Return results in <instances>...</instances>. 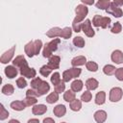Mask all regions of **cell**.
<instances>
[{
  "label": "cell",
  "mask_w": 123,
  "mask_h": 123,
  "mask_svg": "<svg viewBox=\"0 0 123 123\" xmlns=\"http://www.w3.org/2000/svg\"><path fill=\"white\" fill-rule=\"evenodd\" d=\"M49 90H50V85H49L46 81H43V82L41 83V85L38 86V88L37 89V92L38 93L39 96H41V95L46 94Z\"/></svg>",
  "instance_id": "22"
},
{
  "label": "cell",
  "mask_w": 123,
  "mask_h": 123,
  "mask_svg": "<svg viewBox=\"0 0 123 123\" xmlns=\"http://www.w3.org/2000/svg\"><path fill=\"white\" fill-rule=\"evenodd\" d=\"M1 91H2L3 94L9 96V95H12V94L14 92V87H13L12 85H11V84H7V85H5V86H2Z\"/></svg>",
  "instance_id": "29"
},
{
  "label": "cell",
  "mask_w": 123,
  "mask_h": 123,
  "mask_svg": "<svg viewBox=\"0 0 123 123\" xmlns=\"http://www.w3.org/2000/svg\"><path fill=\"white\" fill-rule=\"evenodd\" d=\"M46 111H47V107L43 104H37L32 108V112L35 115H42Z\"/></svg>",
  "instance_id": "15"
},
{
  "label": "cell",
  "mask_w": 123,
  "mask_h": 123,
  "mask_svg": "<svg viewBox=\"0 0 123 123\" xmlns=\"http://www.w3.org/2000/svg\"><path fill=\"white\" fill-rule=\"evenodd\" d=\"M93 117H94V120L97 122V123H104L106 120H107V117H108V114L105 111L103 110H98L94 112L93 114Z\"/></svg>",
  "instance_id": "12"
},
{
  "label": "cell",
  "mask_w": 123,
  "mask_h": 123,
  "mask_svg": "<svg viewBox=\"0 0 123 123\" xmlns=\"http://www.w3.org/2000/svg\"><path fill=\"white\" fill-rule=\"evenodd\" d=\"M86 87L87 88V90H94V89H96L97 87H98V86H99V82L95 79V78H89V79H87L86 81Z\"/></svg>",
  "instance_id": "19"
},
{
  "label": "cell",
  "mask_w": 123,
  "mask_h": 123,
  "mask_svg": "<svg viewBox=\"0 0 123 123\" xmlns=\"http://www.w3.org/2000/svg\"><path fill=\"white\" fill-rule=\"evenodd\" d=\"M34 46H35V55H38L42 48V41L40 39L34 40Z\"/></svg>",
  "instance_id": "39"
},
{
  "label": "cell",
  "mask_w": 123,
  "mask_h": 123,
  "mask_svg": "<svg viewBox=\"0 0 123 123\" xmlns=\"http://www.w3.org/2000/svg\"><path fill=\"white\" fill-rule=\"evenodd\" d=\"M24 51H25V54L29 57V58H32L35 55V46H34V41H29L25 46H24Z\"/></svg>",
  "instance_id": "20"
},
{
  "label": "cell",
  "mask_w": 123,
  "mask_h": 123,
  "mask_svg": "<svg viewBox=\"0 0 123 123\" xmlns=\"http://www.w3.org/2000/svg\"><path fill=\"white\" fill-rule=\"evenodd\" d=\"M11 108L14 111H23L25 108H26V105L24 104L23 101H20V100H16V101H12L11 103Z\"/></svg>",
  "instance_id": "23"
},
{
  "label": "cell",
  "mask_w": 123,
  "mask_h": 123,
  "mask_svg": "<svg viewBox=\"0 0 123 123\" xmlns=\"http://www.w3.org/2000/svg\"><path fill=\"white\" fill-rule=\"evenodd\" d=\"M51 72H52V69H51L47 64L42 65V66L40 67V69H39V73H40L43 77H48Z\"/></svg>",
  "instance_id": "34"
},
{
  "label": "cell",
  "mask_w": 123,
  "mask_h": 123,
  "mask_svg": "<svg viewBox=\"0 0 123 123\" xmlns=\"http://www.w3.org/2000/svg\"><path fill=\"white\" fill-rule=\"evenodd\" d=\"M60 62H61V58L60 56H57V55H53L52 57L49 58V61H48V63L47 65L52 69H58L60 67Z\"/></svg>",
  "instance_id": "11"
},
{
  "label": "cell",
  "mask_w": 123,
  "mask_h": 123,
  "mask_svg": "<svg viewBox=\"0 0 123 123\" xmlns=\"http://www.w3.org/2000/svg\"><path fill=\"white\" fill-rule=\"evenodd\" d=\"M82 73V69L79 67H72L69 69H66L65 71H63L62 73V81L65 82H69L72 79H76L77 77H79Z\"/></svg>",
  "instance_id": "3"
},
{
  "label": "cell",
  "mask_w": 123,
  "mask_h": 123,
  "mask_svg": "<svg viewBox=\"0 0 123 123\" xmlns=\"http://www.w3.org/2000/svg\"><path fill=\"white\" fill-rule=\"evenodd\" d=\"M51 83L54 85V86H57L62 80H61V75H60V73L59 72H54L53 74H52V76H51Z\"/></svg>",
  "instance_id": "38"
},
{
  "label": "cell",
  "mask_w": 123,
  "mask_h": 123,
  "mask_svg": "<svg viewBox=\"0 0 123 123\" xmlns=\"http://www.w3.org/2000/svg\"><path fill=\"white\" fill-rule=\"evenodd\" d=\"M42 82H43V81H42L39 77H36V78H34V79L31 81V86H32V88L35 89V90H37V89L38 88V86L41 85Z\"/></svg>",
  "instance_id": "36"
},
{
  "label": "cell",
  "mask_w": 123,
  "mask_h": 123,
  "mask_svg": "<svg viewBox=\"0 0 123 123\" xmlns=\"http://www.w3.org/2000/svg\"><path fill=\"white\" fill-rule=\"evenodd\" d=\"M59 100V93H57L56 91L51 92L47 97H46V102L48 104H54Z\"/></svg>",
  "instance_id": "30"
},
{
  "label": "cell",
  "mask_w": 123,
  "mask_h": 123,
  "mask_svg": "<svg viewBox=\"0 0 123 123\" xmlns=\"http://www.w3.org/2000/svg\"><path fill=\"white\" fill-rule=\"evenodd\" d=\"M91 98H92V94H91V92H90L89 90H86V91L83 92L82 95H81V101L86 102V103L90 102Z\"/></svg>",
  "instance_id": "35"
},
{
  "label": "cell",
  "mask_w": 123,
  "mask_h": 123,
  "mask_svg": "<svg viewBox=\"0 0 123 123\" xmlns=\"http://www.w3.org/2000/svg\"><path fill=\"white\" fill-rule=\"evenodd\" d=\"M122 96H123V90L119 86H114L110 90L109 99L111 102H113V103L118 102L122 99Z\"/></svg>",
  "instance_id": "5"
},
{
  "label": "cell",
  "mask_w": 123,
  "mask_h": 123,
  "mask_svg": "<svg viewBox=\"0 0 123 123\" xmlns=\"http://www.w3.org/2000/svg\"><path fill=\"white\" fill-rule=\"evenodd\" d=\"M81 2H82V4L83 5H93L94 4V1L93 0H81Z\"/></svg>",
  "instance_id": "46"
},
{
  "label": "cell",
  "mask_w": 123,
  "mask_h": 123,
  "mask_svg": "<svg viewBox=\"0 0 123 123\" xmlns=\"http://www.w3.org/2000/svg\"><path fill=\"white\" fill-rule=\"evenodd\" d=\"M62 29H61V28H59V27H54V28H51L49 31H47L46 36H47L48 37H51V38L61 37V36H62Z\"/></svg>",
  "instance_id": "16"
},
{
  "label": "cell",
  "mask_w": 123,
  "mask_h": 123,
  "mask_svg": "<svg viewBox=\"0 0 123 123\" xmlns=\"http://www.w3.org/2000/svg\"><path fill=\"white\" fill-rule=\"evenodd\" d=\"M9 116V111L5 109L3 104L0 105V120H5Z\"/></svg>",
  "instance_id": "41"
},
{
  "label": "cell",
  "mask_w": 123,
  "mask_h": 123,
  "mask_svg": "<svg viewBox=\"0 0 123 123\" xmlns=\"http://www.w3.org/2000/svg\"><path fill=\"white\" fill-rule=\"evenodd\" d=\"M71 36H72V28H70V27H64L62 29V31L61 37H62L64 39H68Z\"/></svg>",
  "instance_id": "33"
},
{
  "label": "cell",
  "mask_w": 123,
  "mask_h": 123,
  "mask_svg": "<svg viewBox=\"0 0 123 123\" xmlns=\"http://www.w3.org/2000/svg\"><path fill=\"white\" fill-rule=\"evenodd\" d=\"M116 69L117 68H115V66L112 65V64H106L103 67V72H104V74H106L108 76H111V75H113L115 73Z\"/></svg>",
  "instance_id": "28"
},
{
  "label": "cell",
  "mask_w": 123,
  "mask_h": 123,
  "mask_svg": "<svg viewBox=\"0 0 123 123\" xmlns=\"http://www.w3.org/2000/svg\"><path fill=\"white\" fill-rule=\"evenodd\" d=\"M63 99H64V101H66V102H72L73 100H75L76 99V92H74L73 90H71V89H68V90H66L64 93H63Z\"/></svg>",
  "instance_id": "25"
},
{
  "label": "cell",
  "mask_w": 123,
  "mask_h": 123,
  "mask_svg": "<svg viewBox=\"0 0 123 123\" xmlns=\"http://www.w3.org/2000/svg\"><path fill=\"white\" fill-rule=\"evenodd\" d=\"M69 108L73 111H79L82 109V101L79 99H75L69 104Z\"/></svg>",
  "instance_id": "26"
},
{
  "label": "cell",
  "mask_w": 123,
  "mask_h": 123,
  "mask_svg": "<svg viewBox=\"0 0 123 123\" xmlns=\"http://www.w3.org/2000/svg\"><path fill=\"white\" fill-rule=\"evenodd\" d=\"M4 73L5 75L9 78V79H13L14 77L17 76L18 74V71H17V68L13 65H8L5 67L4 69Z\"/></svg>",
  "instance_id": "13"
},
{
  "label": "cell",
  "mask_w": 123,
  "mask_h": 123,
  "mask_svg": "<svg viewBox=\"0 0 123 123\" xmlns=\"http://www.w3.org/2000/svg\"><path fill=\"white\" fill-rule=\"evenodd\" d=\"M53 112L57 117H62L64 116V114L66 113V107L62 104L57 105L54 109H53Z\"/></svg>",
  "instance_id": "18"
},
{
  "label": "cell",
  "mask_w": 123,
  "mask_h": 123,
  "mask_svg": "<svg viewBox=\"0 0 123 123\" xmlns=\"http://www.w3.org/2000/svg\"><path fill=\"white\" fill-rule=\"evenodd\" d=\"M27 123H39V120L37 118H31L28 120Z\"/></svg>",
  "instance_id": "49"
},
{
  "label": "cell",
  "mask_w": 123,
  "mask_h": 123,
  "mask_svg": "<svg viewBox=\"0 0 123 123\" xmlns=\"http://www.w3.org/2000/svg\"><path fill=\"white\" fill-rule=\"evenodd\" d=\"M54 87H55V91H56L57 93H62V92H63L64 89H65L64 82H63V81H61V82H60L57 86H55Z\"/></svg>",
  "instance_id": "42"
},
{
  "label": "cell",
  "mask_w": 123,
  "mask_h": 123,
  "mask_svg": "<svg viewBox=\"0 0 123 123\" xmlns=\"http://www.w3.org/2000/svg\"><path fill=\"white\" fill-rule=\"evenodd\" d=\"M83 86H84V83L82 80H79V79H75L72 83H71V90H73L74 92H79L83 89Z\"/></svg>",
  "instance_id": "21"
},
{
  "label": "cell",
  "mask_w": 123,
  "mask_h": 123,
  "mask_svg": "<svg viewBox=\"0 0 123 123\" xmlns=\"http://www.w3.org/2000/svg\"><path fill=\"white\" fill-rule=\"evenodd\" d=\"M61 43L60 38H53L51 41L45 43L43 50H42V56L44 58H50L53 56V52H55L58 49V45Z\"/></svg>",
  "instance_id": "2"
},
{
  "label": "cell",
  "mask_w": 123,
  "mask_h": 123,
  "mask_svg": "<svg viewBox=\"0 0 123 123\" xmlns=\"http://www.w3.org/2000/svg\"><path fill=\"white\" fill-rule=\"evenodd\" d=\"M26 97H36V98H37V97H39V95L37 92V90L30 88L26 91Z\"/></svg>",
  "instance_id": "45"
},
{
  "label": "cell",
  "mask_w": 123,
  "mask_h": 123,
  "mask_svg": "<svg viewBox=\"0 0 123 123\" xmlns=\"http://www.w3.org/2000/svg\"><path fill=\"white\" fill-rule=\"evenodd\" d=\"M115 78L118 80V81H123V67H119L116 69L115 73Z\"/></svg>",
  "instance_id": "44"
},
{
  "label": "cell",
  "mask_w": 123,
  "mask_h": 123,
  "mask_svg": "<svg viewBox=\"0 0 123 123\" xmlns=\"http://www.w3.org/2000/svg\"><path fill=\"white\" fill-rule=\"evenodd\" d=\"M62 123H66V122H62Z\"/></svg>",
  "instance_id": "51"
},
{
  "label": "cell",
  "mask_w": 123,
  "mask_h": 123,
  "mask_svg": "<svg viewBox=\"0 0 123 123\" xmlns=\"http://www.w3.org/2000/svg\"><path fill=\"white\" fill-rule=\"evenodd\" d=\"M111 18L108 16H102L99 14H96L92 18V25L95 27H101L103 29H106L110 23H111Z\"/></svg>",
  "instance_id": "4"
},
{
  "label": "cell",
  "mask_w": 123,
  "mask_h": 123,
  "mask_svg": "<svg viewBox=\"0 0 123 123\" xmlns=\"http://www.w3.org/2000/svg\"><path fill=\"white\" fill-rule=\"evenodd\" d=\"M43 123H55V120L51 117H46L43 119Z\"/></svg>",
  "instance_id": "47"
},
{
  "label": "cell",
  "mask_w": 123,
  "mask_h": 123,
  "mask_svg": "<svg viewBox=\"0 0 123 123\" xmlns=\"http://www.w3.org/2000/svg\"><path fill=\"white\" fill-rule=\"evenodd\" d=\"M111 59L116 64L122 63L123 62V52L121 50H114L111 55Z\"/></svg>",
  "instance_id": "14"
},
{
  "label": "cell",
  "mask_w": 123,
  "mask_h": 123,
  "mask_svg": "<svg viewBox=\"0 0 123 123\" xmlns=\"http://www.w3.org/2000/svg\"><path fill=\"white\" fill-rule=\"evenodd\" d=\"M81 30L85 33V35L88 37H94L95 35V31L92 29V26H91V21L89 19H86L83 23H82V27H81Z\"/></svg>",
  "instance_id": "6"
},
{
  "label": "cell",
  "mask_w": 123,
  "mask_h": 123,
  "mask_svg": "<svg viewBox=\"0 0 123 123\" xmlns=\"http://www.w3.org/2000/svg\"><path fill=\"white\" fill-rule=\"evenodd\" d=\"M19 73H20V75L22 77H26V78L32 79V80L34 78H36V75H37L36 69L33 68V67H30L29 65H26V66L20 68L19 69Z\"/></svg>",
  "instance_id": "7"
},
{
  "label": "cell",
  "mask_w": 123,
  "mask_h": 123,
  "mask_svg": "<svg viewBox=\"0 0 123 123\" xmlns=\"http://www.w3.org/2000/svg\"><path fill=\"white\" fill-rule=\"evenodd\" d=\"M86 63V58L85 56H77L71 60V64L73 67L81 66Z\"/></svg>",
  "instance_id": "17"
},
{
  "label": "cell",
  "mask_w": 123,
  "mask_h": 123,
  "mask_svg": "<svg viewBox=\"0 0 123 123\" xmlns=\"http://www.w3.org/2000/svg\"><path fill=\"white\" fill-rule=\"evenodd\" d=\"M121 31H122V25L120 22H115L111 29V32L112 34H119Z\"/></svg>",
  "instance_id": "40"
},
{
  "label": "cell",
  "mask_w": 123,
  "mask_h": 123,
  "mask_svg": "<svg viewBox=\"0 0 123 123\" xmlns=\"http://www.w3.org/2000/svg\"><path fill=\"white\" fill-rule=\"evenodd\" d=\"M110 5H111V1H109V0H99L95 3L96 8H98L100 10H105V11L108 10Z\"/></svg>",
  "instance_id": "27"
},
{
  "label": "cell",
  "mask_w": 123,
  "mask_h": 123,
  "mask_svg": "<svg viewBox=\"0 0 123 123\" xmlns=\"http://www.w3.org/2000/svg\"><path fill=\"white\" fill-rule=\"evenodd\" d=\"M86 67L88 71L90 72H96L98 70V64L95 62H92V61H89V62H86Z\"/></svg>",
  "instance_id": "32"
},
{
  "label": "cell",
  "mask_w": 123,
  "mask_h": 123,
  "mask_svg": "<svg viewBox=\"0 0 123 123\" xmlns=\"http://www.w3.org/2000/svg\"><path fill=\"white\" fill-rule=\"evenodd\" d=\"M106 12H107L108 13L113 15L114 17H117V18H119V17H121V16L123 15V11H122V9L119 8V7H117L113 2H111V5H110V7L108 8V10H107Z\"/></svg>",
  "instance_id": "8"
},
{
  "label": "cell",
  "mask_w": 123,
  "mask_h": 123,
  "mask_svg": "<svg viewBox=\"0 0 123 123\" xmlns=\"http://www.w3.org/2000/svg\"><path fill=\"white\" fill-rule=\"evenodd\" d=\"M14 52H15V45H13L12 48H10L4 54H2V56L0 58V62L2 63H8V62H10L12 60V58H13Z\"/></svg>",
  "instance_id": "9"
},
{
  "label": "cell",
  "mask_w": 123,
  "mask_h": 123,
  "mask_svg": "<svg viewBox=\"0 0 123 123\" xmlns=\"http://www.w3.org/2000/svg\"><path fill=\"white\" fill-rule=\"evenodd\" d=\"M117 7H121V6H123V0H114V1H112Z\"/></svg>",
  "instance_id": "48"
},
{
  "label": "cell",
  "mask_w": 123,
  "mask_h": 123,
  "mask_svg": "<svg viewBox=\"0 0 123 123\" xmlns=\"http://www.w3.org/2000/svg\"><path fill=\"white\" fill-rule=\"evenodd\" d=\"M12 65L15 66L17 69H20V68L28 65V62H27V61L23 55H19V56H16L12 60Z\"/></svg>",
  "instance_id": "10"
},
{
  "label": "cell",
  "mask_w": 123,
  "mask_h": 123,
  "mask_svg": "<svg viewBox=\"0 0 123 123\" xmlns=\"http://www.w3.org/2000/svg\"><path fill=\"white\" fill-rule=\"evenodd\" d=\"M94 102H95L96 105H99V106L105 104V102H106V92L103 91V90L97 92L96 95H95V100H94Z\"/></svg>",
  "instance_id": "24"
},
{
  "label": "cell",
  "mask_w": 123,
  "mask_h": 123,
  "mask_svg": "<svg viewBox=\"0 0 123 123\" xmlns=\"http://www.w3.org/2000/svg\"><path fill=\"white\" fill-rule=\"evenodd\" d=\"M24 104L26 105V107H30V106H35L37 103V100L36 97H26L23 100Z\"/></svg>",
  "instance_id": "37"
},
{
  "label": "cell",
  "mask_w": 123,
  "mask_h": 123,
  "mask_svg": "<svg viewBox=\"0 0 123 123\" xmlns=\"http://www.w3.org/2000/svg\"><path fill=\"white\" fill-rule=\"evenodd\" d=\"M16 86L19 88H24V87L27 86V82L24 79V77H20V78H18L16 80Z\"/></svg>",
  "instance_id": "43"
},
{
  "label": "cell",
  "mask_w": 123,
  "mask_h": 123,
  "mask_svg": "<svg viewBox=\"0 0 123 123\" xmlns=\"http://www.w3.org/2000/svg\"><path fill=\"white\" fill-rule=\"evenodd\" d=\"M72 42H73V44L75 46H77L79 48H83L85 46V44H86V41H85V39L82 37H75L73 38Z\"/></svg>",
  "instance_id": "31"
},
{
  "label": "cell",
  "mask_w": 123,
  "mask_h": 123,
  "mask_svg": "<svg viewBox=\"0 0 123 123\" xmlns=\"http://www.w3.org/2000/svg\"><path fill=\"white\" fill-rule=\"evenodd\" d=\"M8 123H20V122H19L17 119H11Z\"/></svg>",
  "instance_id": "50"
},
{
  "label": "cell",
  "mask_w": 123,
  "mask_h": 123,
  "mask_svg": "<svg viewBox=\"0 0 123 123\" xmlns=\"http://www.w3.org/2000/svg\"><path fill=\"white\" fill-rule=\"evenodd\" d=\"M75 13H76V16H75V18L73 19V22H72V29H73L74 32L79 33V32L82 31L81 30L82 23L84 22L85 17L88 13V8L86 5L80 4L75 8Z\"/></svg>",
  "instance_id": "1"
}]
</instances>
